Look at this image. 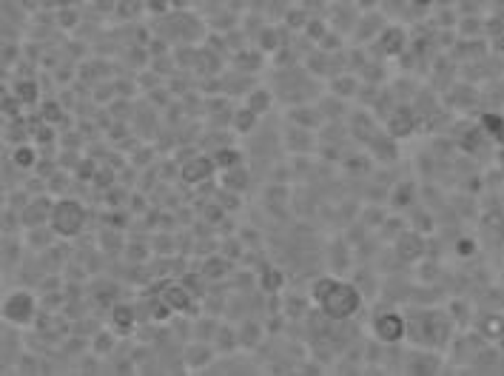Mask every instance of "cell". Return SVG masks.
Returning <instances> with one entry per match:
<instances>
[{
  "mask_svg": "<svg viewBox=\"0 0 504 376\" xmlns=\"http://www.w3.org/2000/svg\"><path fill=\"white\" fill-rule=\"evenodd\" d=\"M49 4H51V6H57V9H66V6L75 4V0H49Z\"/></svg>",
  "mask_w": 504,
  "mask_h": 376,
  "instance_id": "cell-17",
  "label": "cell"
},
{
  "mask_svg": "<svg viewBox=\"0 0 504 376\" xmlns=\"http://www.w3.org/2000/svg\"><path fill=\"white\" fill-rule=\"evenodd\" d=\"M382 43H379V49L388 54V57H393V54H402V49H405V32L399 29V26H393V29H385V35L379 37Z\"/></svg>",
  "mask_w": 504,
  "mask_h": 376,
  "instance_id": "cell-8",
  "label": "cell"
},
{
  "mask_svg": "<svg viewBox=\"0 0 504 376\" xmlns=\"http://www.w3.org/2000/svg\"><path fill=\"white\" fill-rule=\"evenodd\" d=\"M311 296H314V305L319 308V314L331 322H345L362 308V293H359V288L345 279H336V277H319L311 288Z\"/></svg>",
  "mask_w": 504,
  "mask_h": 376,
  "instance_id": "cell-1",
  "label": "cell"
},
{
  "mask_svg": "<svg viewBox=\"0 0 504 376\" xmlns=\"http://www.w3.org/2000/svg\"><path fill=\"white\" fill-rule=\"evenodd\" d=\"M51 217V205L49 202H29V208L23 211V225L26 229H35V225L49 222Z\"/></svg>",
  "mask_w": 504,
  "mask_h": 376,
  "instance_id": "cell-9",
  "label": "cell"
},
{
  "mask_svg": "<svg viewBox=\"0 0 504 376\" xmlns=\"http://www.w3.org/2000/svg\"><path fill=\"white\" fill-rule=\"evenodd\" d=\"M12 163L18 166V169H32L35 163H37V148L35 145H18L15 148V154H12Z\"/></svg>",
  "mask_w": 504,
  "mask_h": 376,
  "instance_id": "cell-11",
  "label": "cell"
},
{
  "mask_svg": "<svg viewBox=\"0 0 504 376\" xmlns=\"http://www.w3.org/2000/svg\"><path fill=\"white\" fill-rule=\"evenodd\" d=\"M251 126H257V111L248 106V109H240L237 114H234V128L237 131H251Z\"/></svg>",
  "mask_w": 504,
  "mask_h": 376,
  "instance_id": "cell-12",
  "label": "cell"
},
{
  "mask_svg": "<svg viewBox=\"0 0 504 376\" xmlns=\"http://www.w3.org/2000/svg\"><path fill=\"white\" fill-rule=\"evenodd\" d=\"M18 97H20L23 103H26V100H29V103H35V100H37V86H35V83H20Z\"/></svg>",
  "mask_w": 504,
  "mask_h": 376,
  "instance_id": "cell-15",
  "label": "cell"
},
{
  "mask_svg": "<svg viewBox=\"0 0 504 376\" xmlns=\"http://www.w3.org/2000/svg\"><path fill=\"white\" fill-rule=\"evenodd\" d=\"M273 282H282V274H279L276 268H271V271L262 274V288H265V291H273Z\"/></svg>",
  "mask_w": 504,
  "mask_h": 376,
  "instance_id": "cell-16",
  "label": "cell"
},
{
  "mask_svg": "<svg viewBox=\"0 0 504 376\" xmlns=\"http://www.w3.org/2000/svg\"><path fill=\"white\" fill-rule=\"evenodd\" d=\"M160 303H166L171 311H183V308H188L191 296H188V291H185L183 285L171 282V285H166V288H163V293H160Z\"/></svg>",
  "mask_w": 504,
  "mask_h": 376,
  "instance_id": "cell-6",
  "label": "cell"
},
{
  "mask_svg": "<svg viewBox=\"0 0 504 376\" xmlns=\"http://www.w3.org/2000/svg\"><path fill=\"white\" fill-rule=\"evenodd\" d=\"M49 229H51L57 237H63V240L78 237V234L86 229V208H83L78 200H57V202L51 205Z\"/></svg>",
  "mask_w": 504,
  "mask_h": 376,
  "instance_id": "cell-2",
  "label": "cell"
},
{
  "mask_svg": "<svg viewBox=\"0 0 504 376\" xmlns=\"http://www.w3.org/2000/svg\"><path fill=\"white\" fill-rule=\"evenodd\" d=\"M388 128L393 137H407L413 128H416V120H413V111L410 109H396L388 120Z\"/></svg>",
  "mask_w": 504,
  "mask_h": 376,
  "instance_id": "cell-7",
  "label": "cell"
},
{
  "mask_svg": "<svg viewBox=\"0 0 504 376\" xmlns=\"http://www.w3.org/2000/svg\"><path fill=\"white\" fill-rule=\"evenodd\" d=\"M214 166H217L214 157H194V160H188L183 166V180L197 186V183H202V180H208L214 174Z\"/></svg>",
  "mask_w": 504,
  "mask_h": 376,
  "instance_id": "cell-5",
  "label": "cell"
},
{
  "mask_svg": "<svg viewBox=\"0 0 504 376\" xmlns=\"http://www.w3.org/2000/svg\"><path fill=\"white\" fill-rule=\"evenodd\" d=\"M405 334H407L405 317H399L396 311H382V314H376V320H374V336H376L379 342L393 345V342H399Z\"/></svg>",
  "mask_w": 504,
  "mask_h": 376,
  "instance_id": "cell-4",
  "label": "cell"
},
{
  "mask_svg": "<svg viewBox=\"0 0 504 376\" xmlns=\"http://www.w3.org/2000/svg\"><path fill=\"white\" fill-rule=\"evenodd\" d=\"M237 154H240V152H231V148H226V152L214 154V163H217V166H237V163H240Z\"/></svg>",
  "mask_w": 504,
  "mask_h": 376,
  "instance_id": "cell-14",
  "label": "cell"
},
{
  "mask_svg": "<svg viewBox=\"0 0 504 376\" xmlns=\"http://www.w3.org/2000/svg\"><path fill=\"white\" fill-rule=\"evenodd\" d=\"M35 317H37V299H35V293H29V291H12L4 299V320L9 325L26 328V325L35 322Z\"/></svg>",
  "mask_w": 504,
  "mask_h": 376,
  "instance_id": "cell-3",
  "label": "cell"
},
{
  "mask_svg": "<svg viewBox=\"0 0 504 376\" xmlns=\"http://www.w3.org/2000/svg\"><path fill=\"white\" fill-rule=\"evenodd\" d=\"M111 322H114V328H117L120 334H128V331L134 328V322H137V314H134L131 305H114Z\"/></svg>",
  "mask_w": 504,
  "mask_h": 376,
  "instance_id": "cell-10",
  "label": "cell"
},
{
  "mask_svg": "<svg viewBox=\"0 0 504 376\" xmlns=\"http://www.w3.org/2000/svg\"><path fill=\"white\" fill-rule=\"evenodd\" d=\"M248 106H251V109H254L257 114H262V111H268V109H271V95L259 89V92H254V95H251Z\"/></svg>",
  "mask_w": 504,
  "mask_h": 376,
  "instance_id": "cell-13",
  "label": "cell"
}]
</instances>
